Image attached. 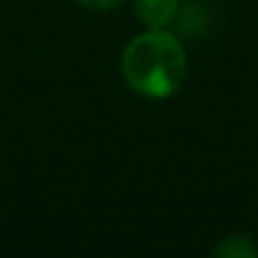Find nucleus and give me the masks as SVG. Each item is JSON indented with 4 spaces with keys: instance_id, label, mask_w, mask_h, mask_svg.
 Wrapping results in <instances>:
<instances>
[{
    "instance_id": "obj_5",
    "label": "nucleus",
    "mask_w": 258,
    "mask_h": 258,
    "mask_svg": "<svg viewBox=\"0 0 258 258\" xmlns=\"http://www.w3.org/2000/svg\"><path fill=\"white\" fill-rule=\"evenodd\" d=\"M79 3L86 6L89 11H111L121 3V0H79Z\"/></svg>"
},
{
    "instance_id": "obj_1",
    "label": "nucleus",
    "mask_w": 258,
    "mask_h": 258,
    "mask_svg": "<svg viewBox=\"0 0 258 258\" xmlns=\"http://www.w3.org/2000/svg\"><path fill=\"white\" fill-rule=\"evenodd\" d=\"M187 58L177 36L150 28L126 46L121 56V74L137 94L150 99L172 96L185 79Z\"/></svg>"
},
{
    "instance_id": "obj_2",
    "label": "nucleus",
    "mask_w": 258,
    "mask_h": 258,
    "mask_svg": "<svg viewBox=\"0 0 258 258\" xmlns=\"http://www.w3.org/2000/svg\"><path fill=\"white\" fill-rule=\"evenodd\" d=\"M135 8L142 23H147L150 28H165L175 21L180 0H135Z\"/></svg>"
},
{
    "instance_id": "obj_3",
    "label": "nucleus",
    "mask_w": 258,
    "mask_h": 258,
    "mask_svg": "<svg viewBox=\"0 0 258 258\" xmlns=\"http://www.w3.org/2000/svg\"><path fill=\"white\" fill-rule=\"evenodd\" d=\"M177 28L180 33L190 36V38H200L208 33V26H210V11L200 3H187L182 11H177Z\"/></svg>"
},
{
    "instance_id": "obj_4",
    "label": "nucleus",
    "mask_w": 258,
    "mask_h": 258,
    "mask_svg": "<svg viewBox=\"0 0 258 258\" xmlns=\"http://www.w3.org/2000/svg\"><path fill=\"white\" fill-rule=\"evenodd\" d=\"M213 255H218V258H255L258 245L248 235H228L225 240H220L215 245Z\"/></svg>"
}]
</instances>
